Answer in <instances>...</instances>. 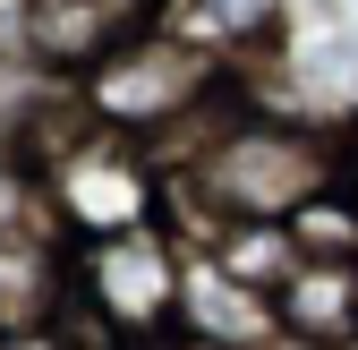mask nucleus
<instances>
[{"label":"nucleus","instance_id":"1","mask_svg":"<svg viewBox=\"0 0 358 350\" xmlns=\"http://www.w3.org/2000/svg\"><path fill=\"white\" fill-rule=\"evenodd\" d=\"M350 180L341 154L316 137V128H290V120H231L179 162V197H188L213 231H239V223H290V214Z\"/></svg>","mask_w":358,"mask_h":350},{"label":"nucleus","instance_id":"2","mask_svg":"<svg viewBox=\"0 0 358 350\" xmlns=\"http://www.w3.org/2000/svg\"><path fill=\"white\" fill-rule=\"evenodd\" d=\"M69 299L94 316L120 350H145L179 325V299H188V265L162 223L111 231V239H77L69 256Z\"/></svg>","mask_w":358,"mask_h":350},{"label":"nucleus","instance_id":"3","mask_svg":"<svg viewBox=\"0 0 358 350\" xmlns=\"http://www.w3.org/2000/svg\"><path fill=\"white\" fill-rule=\"evenodd\" d=\"M213 94H222V60L205 52V43L154 26V34L128 43V52H111L103 69H85L77 111L128 137V128H188Z\"/></svg>","mask_w":358,"mask_h":350},{"label":"nucleus","instance_id":"4","mask_svg":"<svg viewBox=\"0 0 358 350\" xmlns=\"http://www.w3.org/2000/svg\"><path fill=\"white\" fill-rule=\"evenodd\" d=\"M43 205H52V223H69L77 239H111V231H137L154 223V171L137 162V146L120 137L103 120H69L43 137Z\"/></svg>","mask_w":358,"mask_h":350},{"label":"nucleus","instance_id":"5","mask_svg":"<svg viewBox=\"0 0 358 350\" xmlns=\"http://www.w3.org/2000/svg\"><path fill=\"white\" fill-rule=\"evenodd\" d=\"M162 0H26V60L34 69H103L137 34H154Z\"/></svg>","mask_w":358,"mask_h":350},{"label":"nucleus","instance_id":"6","mask_svg":"<svg viewBox=\"0 0 358 350\" xmlns=\"http://www.w3.org/2000/svg\"><path fill=\"white\" fill-rule=\"evenodd\" d=\"M273 325L307 350H350L358 342V256H299L290 282L273 290Z\"/></svg>","mask_w":358,"mask_h":350},{"label":"nucleus","instance_id":"7","mask_svg":"<svg viewBox=\"0 0 358 350\" xmlns=\"http://www.w3.org/2000/svg\"><path fill=\"white\" fill-rule=\"evenodd\" d=\"M69 308V256L26 231V239H0V342H26V333H52Z\"/></svg>","mask_w":358,"mask_h":350},{"label":"nucleus","instance_id":"8","mask_svg":"<svg viewBox=\"0 0 358 350\" xmlns=\"http://www.w3.org/2000/svg\"><path fill=\"white\" fill-rule=\"evenodd\" d=\"M179 325H188L205 350H256L264 333H282V325H273V299H264V290H248L239 274H222V265H188Z\"/></svg>","mask_w":358,"mask_h":350},{"label":"nucleus","instance_id":"9","mask_svg":"<svg viewBox=\"0 0 358 350\" xmlns=\"http://www.w3.org/2000/svg\"><path fill=\"white\" fill-rule=\"evenodd\" d=\"M213 265H222V274H239L248 290L273 299V290L290 282V265H299V248H290V231H282V223H239V231H222Z\"/></svg>","mask_w":358,"mask_h":350},{"label":"nucleus","instance_id":"10","mask_svg":"<svg viewBox=\"0 0 358 350\" xmlns=\"http://www.w3.org/2000/svg\"><path fill=\"white\" fill-rule=\"evenodd\" d=\"M282 0H171V34L205 43V52L222 60V43H256L264 26H273Z\"/></svg>","mask_w":358,"mask_h":350},{"label":"nucleus","instance_id":"11","mask_svg":"<svg viewBox=\"0 0 358 350\" xmlns=\"http://www.w3.org/2000/svg\"><path fill=\"white\" fill-rule=\"evenodd\" d=\"M282 231H290V248H299V256H358V188H350V180L316 188V197H307Z\"/></svg>","mask_w":358,"mask_h":350},{"label":"nucleus","instance_id":"12","mask_svg":"<svg viewBox=\"0 0 358 350\" xmlns=\"http://www.w3.org/2000/svg\"><path fill=\"white\" fill-rule=\"evenodd\" d=\"M43 171L17 154V137H0V239H26V231H43Z\"/></svg>","mask_w":358,"mask_h":350}]
</instances>
